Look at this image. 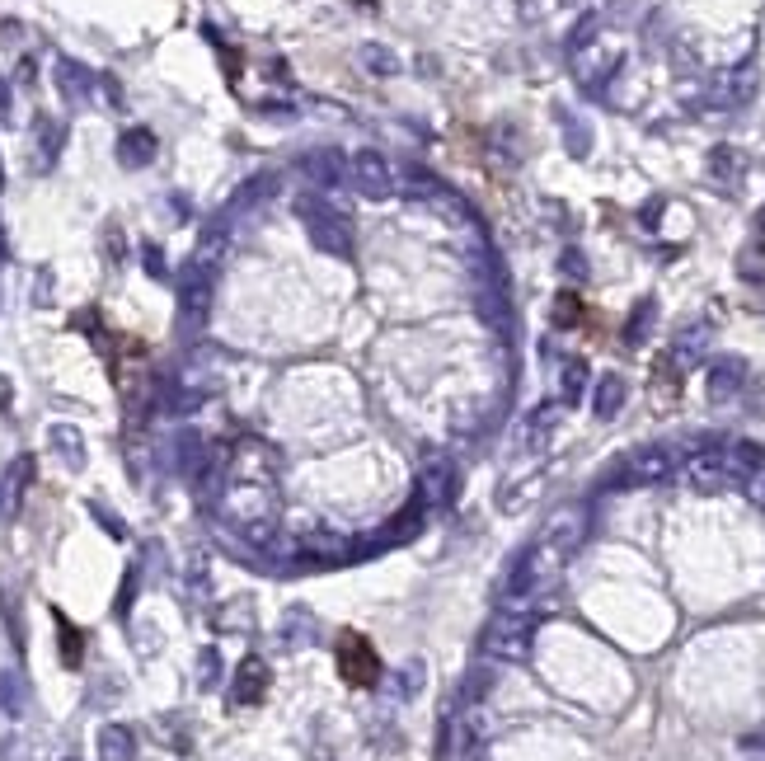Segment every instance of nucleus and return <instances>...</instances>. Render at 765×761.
<instances>
[{
	"label": "nucleus",
	"mask_w": 765,
	"mask_h": 761,
	"mask_svg": "<svg viewBox=\"0 0 765 761\" xmlns=\"http://www.w3.org/2000/svg\"><path fill=\"white\" fill-rule=\"evenodd\" d=\"M531 639H536V621L521 606H503L484 630V653L503 658V663H521L531 653Z\"/></svg>",
	"instance_id": "f257e3e1"
},
{
	"label": "nucleus",
	"mask_w": 765,
	"mask_h": 761,
	"mask_svg": "<svg viewBox=\"0 0 765 761\" xmlns=\"http://www.w3.org/2000/svg\"><path fill=\"white\" fill-rule=\"evenodd\" d=\"M338 672H343V682L348 686H376L381 677V658L371 649V639H362L357 630L338 639Z\"/></svg>",
	"instance_id": "f03ea898"
},
{
	"label": "nucleus",
	"mask_w": 765,
	"mask_h": 761,
	"mask_svg": "<svg viewBox=\"0 0 765 761\" xmlns=\"http://www.w3.org/2000/svg\"><path fill=\"white\" fill-rule=\"evenodd\" d=\"M582 536H587V513L582 508H564V513L550 517V527H545V545L550 550H559V555H573L582 545Z\"/></svg>",
	"instance_id": "7ed1b4c3"
},
{
	"label": "nucleus",
	"mask_w": 765,
	"mask_h": 761,
	"mask_svg": "<svg viewBox=\"0 0 765 761\" xmlns=\"http://www.w3.org/2000/svg\"><path fill=\"white\" fill-rule=\"evenodd\" d=\"M686 475H690V484H695L700 494H723V489L733 484V470H728V461H723V451H704V456H695Z\"/></svg>",
	"instance_id": "20e7f679"
},
{
	"label": "nucleus",
	"mask_w": 765,
	"mask_h": 761,
	"mask_svg": "<svg viewBox=\"0 0 765 761\" xmlns=\"http://www.w3.org/2000/svg\"><path fill=\"white\" fill-rule=\"evenodd\" d=\"M672 451L667 447H639L634 456H629V484H662L667 475H672Z\"/></svg>",
	"instance_id": "39448f33"
},
{
	"label": "nucleus",
	"mask_w": 765,
	"mask_h": 761,
	"mask_svg": "<svg viewBox=\"0 0 765 761\" xmlns=\"http://www.w3.org/2000/svg\"><path fill=\"white\" fill-rule=\"evenodd\" d=\"M352 174H357L362 193H371V198H385V193L395 188V174H390L385 156H376V151H362V156L352 160Z\"/></svg>",
	"instance_id": "423d86ee"
},
{
	"label": "nucleus",
	"mask_w": 765,
	"mask_h": 761,
	"mask_svg": "<svg viewBox=\"0 0 765 761\" xmlns=\"http://www.w3.org/2000/svg\"><path fill=\"white\" fill-rule=\"evenodd\" d=\"M263 696H268V668H263L259 658H245L240 672H235V700L240 705H254Z\"/></svg>",
	"instance_id": "0eeeda50"
},
{
	"label": "nucleus",
	"mask_w": 765,
	"mask_h": 761,
	"mask_svg": "<svg viewBox=\"0 0 765 761\" xmlns=\"http://www.w3.org/2000/svg\"><path fill=\"white\" fill-rule=\"evenodd\" d=\"M742 376H747V367H742L737 358L714 362V372H709V395H714V400H728V395L742 386Z\"/></svg>",
	"instance_id": "6e6552de"
},
{
	"label": "nucleus",
	"mask_w": 765,
	"mask_h": 761,
	"mask_svg": "<svg viewBox=\"0 0 765 761\" xmlns=\"http://www.w3.org/2000/svg\"><path fill=\"white\" fill-rule=\"evenodd\" d=\"M723 461H728V470H733V480H751V475L765 466L761 447H751V442H737V447H728V451H723Z\"/></svg>",
	"instance_id": "1a4fd4ad"
},
{
	"label": "nucleus",
	"mask_w": 765,
	"mask_h": 761,
	"mask_svg": "<svg viewBox=\"0 0 765 761\" xmlns=\"http://www.w3.org/2000/svg\"><path fill=\"white\" fill-rule=\"evenodd\" d=\"M620 404H625V381H620V376H601L597 400H592L597 419H615V414H620Z\"/></svg>",
	"instance_id": "9d476101"
},
{
	"label": "nucleus",
	"mask_w": 765,
	"mask_h": 761,
	"mask_svg": "<svg viewBox=\"0 0 765 761\" xmlns=\"http://www.w3.org/2000/svg\"><path fill=\"white\" fill-rule=\"evenodd\" d=\"M559 390H564V404H578V400H582V390H587V362L568 358V362H564V372H559Z\"/></svg>",
	"instance_id": "9b49d317"
},
{
	"label": "nucleus",
	"mask_w": 765,
	"mask_h": 761,
	"mask_svg": "<svg viewBox=\"0 0 765 761\" xmlns=\"http://www.w3.org/2000/svg\"><path fill=\"white\" fill-rule=\"evenodd\" d=\"M99 752H104V761H127V757H132V733L118 729V724H113V729H104V733H99Z\"/></svg>",
	"instance_id": "f8f14e48"
},
{
	"label": "nucleus",
	"mask_w": 765,
	"mask_h": 761,
	"mask_svg": "<svg viewBox=\"0 0 765 761\" xmlns=\"http://www.w3.org/2000/svg\"><path fill=\"white\" fill-rule=\"evenodd\" d=\"M57 625H62V653H66V668H80V630L71 621H62L57 616Z\"/></svg>",
	"instance_id": "ddd939ff"
},
{
	"label": "nucleus",
	"mask_w": 765,
	"mask_h": 761,
	"mask_svg": "<svg viewBox=\"0 0 765 761\" xmlns=\"http://www.w3.org/2000/svg\"><path fill=\"white\" fill-rule=\"evenodd\" d=\"M559 268H564V273H568V278H587V264H582V259H578V254H564V259H559Z\"/></svg>",
	"instance_id": "4468645a"
},
{
	"label": "nucleus",
	"mask_w": 765,
	"mask_h": 761,
	"mask_svg": "<svg viewBox=\"0 0 765 761\" xmlns=\"http://www.w3.org/2000/svg\"><path fill=\"white\" fill-rule=\"evenodd\" d=\"M751 498H756V503L765 508V466L756 470V475H751Z\"/></svg>",
	"instance_id": "2eb2a0df"
}]
</instances>
